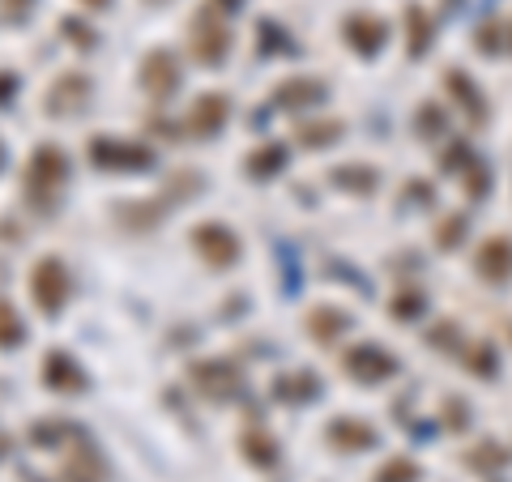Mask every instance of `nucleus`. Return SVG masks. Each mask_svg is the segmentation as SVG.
Masks as SVG:
<instances>
[{
	"instance_id": "obj_1",
	"label": "nucleus",
	"mask_w": 512,
	"mask_h": 482,
	"mask_svg": "<svg viewBox=\"0 0 512 482\" xmlns=\"http://www.w3.org/2000/svg\"><path fill=\"white\" fill-rule=\"evenodd\" d=\"M64 184H69V158H64L60 146H47L43 141L22 171V197L30 205V214H39V218L56 214Z\"/></svg>"
},
{
	"instance_id": "obj_2",
	"label": "nucleus",
	"mask_w": 512,
	"mask_h": 482,
	"mask_svg": "<svg viewBox=\"0 0 512 482\" xmlns=\"http://www.w3.org/2000/svg\"><path fill=\"white\" fill-rule=\"evenodd\" d=\"M231 52V30L227 22H222V13L214 5L197 9V18L188 22V56L205 64V69H214V64H222Z\"/></svg>"
},
{
	"instance_id": "obj_3",
	"label": "nucleus",
	"mask_w": 512,
	"mask_h": 482,
	"mask_svg": "<svg viewBox=\"0 0 512 482\" xmlns=\"http://www.w3.org/2000/svg\"><path fill=\"white\" fill-rule=\"evenodd\" d=\"M188 380L192 389L210 401H231V397H244V376L231 359H201L188 367Z\"/></svg>"
},
{
	"instance_id": "obj_4",
	"label": "nucleus",
	"mask_w": 512,
	"mask_h": 482,
	"mask_svg": "<svg viewBox=\"0 0 512 482\" xmlns=\"http://www.w3.org/2000/svg\"><path fill=\"white\" fill-rule=\"evenodd\" d=\"M73 282H69V269H64L60 256H43L30 273V299H35V308L43 316H56L64 308V299H69Z\"/></svg>"
},
{
	"instance_id": "obj_5",
	"label": "nucleus",
	"mask_w": 512,
	"mask_h": 482,
	"mask_svg": "<svg viewBox=\"0 0 512 482\" xmlns=\"http://www.w3.org/2000/svg\"><path fill=\"white\" fill-rule=\"evenodd\" d=\"M90 163L99 171H150L154 150L137 146V141H116V137H94L90 141Z\"/></svg>"
},
{
	"instance_id": "obj_6",
	"label": "nucleus",
	"mask_w": 512,
	"mask_h": 482,
	"mask_svg": "<svg viewBox=\"0 0 512 482\" xmlns=\"http://www.w3.org/2000/svg\"><path fill=\"white\" fill-rule=\"evenodd\" d=\"M188 239L210 269H231L239 261V239H235L231 227H222V222H197Z\"/></svg>"
},
{
	"instance_id": "obj_7",
	"label": "nucleus",
	"mask_w": 512,
	"mask_h": 482,
	"mask_svg": "<svg viewBox=\"0 0 512 482\" xmlns=\"http://www.w3.org/2000/svg\"><path fill=\"white\" fill-rule=\"evenodd\" d=\"M184 73H180V60H175V52H167V47H158V52H150L146 60H141V86H146V94L154 103H167L175 90H180Z\"/></svg>"
},
{
	"instance_id": "obj_8",
	"label": "nucleus",
	"mask_w": 512,
	"mask_h": 482,
	"mask_svg": "<svg viewBox=\"0 0 512 482\" xmlns=\"http://www.w3.org/2000/svg\"><path fill=\"white\" fill-rule=\"evenodd\" d=\"M231 120V99L227 94H201L197 103H192V111L184 116V133L197 137V141H210L214 133H222V124Z\"/></svg>"
},
{
	"instance_id": "obj_9",
	"label": "nucleus",
	"mask_w": 512,
	"mask_h": 482,
	"mask_svg": "<svg viewBox=\"0 0 512 482\" xmlns=\"http://www.w3.org/2000/svg\"><path fill=\"white\" fill-rule=\"evenodd\" d=\"M90 77L86 73H64V77H56L52 82V90H47V103H43V111L47 116H77L86 103H90Z\"/></svg>"
},
{
	"instance_id": "obj_10",
	"label": "nucleus",
	"mask_w": 512,
	"mask_h": 482,
	"mask_svg": "<svg viewBox=\"0 0 512 482\" xmlns=\"http://www.w3.org/2000/svg\"><path fill=\"white\" fill-rule=\"evenodd\" d=\"M342 367H346V376H350V380H363V384H380V380H389V376L397 372V359H393V355H384L380 346L363 342V346H355V350H346Z\"/></svg>"
},
{
	"instance_id": "obj_11",
	"label": "nucleus",
	"mask_w": 512,
	"mask_h": 482,
	"mask_svg": "<svg viewBox=\"0 0 512 482\" xmlns=\"http://www.w3.org/2000/svg\"><path fill=\"white\" fill-rule=\"evenodd\" d=\"M43 384L52 393H82L86 389V372L77 367L73 355H64V350H52V355L43 359Z\"/></svg>"
},
{
	"instance_id": "obj_12",
	"label": "nucleus",
	"mask_w": 512,
	"mask_h": 482,
	"mask_svg": "<svg viewBox=\"0 0 512 482\" xmlns=\"http://www.w3.org/2000/svg\"><path fill=\"white\" fill-rule=\"evenodd\" d=\"M384 39H389V26H384L380 18H372V13H350L346 18V43L355 47L359 56H376Z\"/></svg>"
},
{
	"instance_id": "obj_13",
	"label": "nucleus",
	"mask_w": 512,
	"mask_h": 482,
	"mask_svg": "<svg viewBox=\"0 0 512 482\" xmlns=\"http://www.w3.org/2000/svg\"><path fill=\"white\" fill-rule=\"evenodd\" d=\"M329 99V86L316 82V77H291L274 90V103L286 111H299V107H312V103H325Z\"/></svg>"
},
{
	"instance_id": "obj_14",
	"label": "nucleus",
	"mask_w": 512,
	"mask_h": 482,
	"mask_svg": "<svg viewBox=\"0 0 512 482\" xmlns=\"http://www.w3.org/2000/svg\"><path fill=\"white\" fill-rule=\"evenodd\" d=\"M478 273H483L487 282H508L512 278V239H504V235H495V239H487L483 248H478Z\"/></svg>"
},
{
	"instance_id": "obj_15",
	"label": "nucleus",
	"mask_w": 512,
	"mask_h": 482,
	"mask_svg": "<svg viewBox=\"0 0 512 482\" xmlns=\"http://www.w3.org/2000/svg\"><path fill=\"white\" fill-rule=\"evenodd\" d=\"M325 440L333 448H342V453H363V448L376 444V431L367 423H359V419H333L325 427Z\"/></svg>"
},
{
	"instance_id": "obj_16",
	"label": "nucleus",
	"mask_w": 512,
	"mask_h": 482,
	"mask_svg": "<svg viewBox=\"0 0 512 482\" xmlns=\"http://www.w3.org/2000/svg\"><path fill=\"white\" fill-rule=\"evenodd\" d=\"M350 329V316L338 312V308H312L308 316V333L316 337L320 346H329V342H338V337Z\"/></svg>"
},
{
	"instance_id": "obj_17",
	"label": "nucleus",
	"mask_w": 512,
	"mask_h": 482,
	"mask_svg": "<svg viewBox=\"0 0 512 482\" xmlns=\"http://www.w3.org/2000/svg\"><path fill=\"white\" fill-rule=\"evenodd\" d=\"M320 393V384L312 372H295V376H278L274 380V397L278 401H291V406H299V401H312Z\"/></svg>"
},
{
	"instance_id": "obj_18",
	"label": "nucleus",
	"mask_w": 512,
	"mask_h": 482,
	"mask_svg": "<svg viewBox=\"0 0 512 482\" xmlns=\"http://www.w3.org/2000/svg\"><path fill=\"white\" fill-rule=\"evenodd\" d=\"M244 457L252 461V465H261V470H274L278 465V444H274V436H265V431H244Z\"/></svg>"
},
{
	"instance_id": "obj_19",
	"label": "nucleus",
	"mask_w": 512,
	"mask_h": 482,
	"mask_svg": "<svg viewBox=\"0 0 512 482\" xmlns=\"http://www.w3.org/2000/svg\"><path fill=\"white\" fill-rule=\"evenodd\" d=\"M282 167H286V146H278V141L248 154V175L252 180H269V175H278Z\"/></svg>"
},
{
	"instance_id": "obj_20",
	"label": "nucleus",
	"mask_w": 512,
	"mask_h": 482,
	"mask_svg": "<svg viewBox=\"0 0 512 482\" xmlns=\"http://www.w3.org/2000/svg\"><path fill=\"white\" fill-rule=\"evenodd\" d=\"M448 90H453V94H457V99H461V107H466V111H470V120H474V124H483V120H487L483 94H478V90H474V82H470V77H466V73H448Z\"/></svg>"
},
{
	"instance_id": "obj_21",
	"label": "nucleus",
	"mask_w": 512,
	"mask_h": 482,
	"mask_svg": "<svg viewBox=\"0 0 512 482\" xmlns=\"http://www.w3.org/2000/svg\"><path fill=\"white\" fill-rule=\"evenodd\" d=\"M342 128H346L342 120H320V124H303L295 137L303 150H320V146H333V141L342 137Z\"/></svg>"
},
{
	"instance_id": "obj_22",
	"label": "nucleus",
	"mask_w": 512,
	"mask_h": 482,
	"mask_svg": "<svg viewBox=\"0 0 512 482\" xmlns=\"http://www.w3.org/2000/svg\"><path fill=\"white\" fill-rule=\"evenodd\" d=\"M26 342V325L9 299H0V350H18Z\"/></svg>"
},
{
	"instance_id": "obj_23",
	"label": "nucleus",
	"mask_w": 512,
	"mask_h": 482,
	"mask_svg": "<svg viewBox=\"0 0 512 482\" xmlns=\"http://www.w3.org/2000/svg\"><path fill=\"white\" fill-rule=\"evenodd\" d=\"M406 30H410V56H423L431 47V22L419 5H406Z\"/></svg>"
},
{
	"instance_id": "obj_24",
	"label": "nucleus",
	"mask_w": 512,
	"mask_h": 482,
	"mask_svg": "<svg viewBox=\"0 0 512 482\" xmlns=\"http://www.w3.org/2000/svg\"><path fill=\"white\" fill-rule=\"evenodd\" d=\"M333 184H342L350 192H372L376 188V171L372 167H338L333 171Z\"/></svg>"
},
{
	"instance_id": "obj_25",
	"label": "nucleus",
	"mask_w": 512,
	"mask_h": 482,
	"mask_svg": "<svg viewBox=\"0 0 512 482\" xmlns=\"http://www.w3.org/2000/svg\"><path fill=\"white\" fill-rule=\"evenodd\" d=\"M414 478H419V465H414L410 457L384 461V465H380V474H376V482H414Z\"/></svg>"
},
{
	"instance_id": "obj_26",
	"label": "nucleus",
	"mask_w": 512,
	"mask_h": 482,
	"mask_svg": "<svg viewBox=\"0 0 512 482\" xmlns=\"http://www.w3.org/2000/svg\"><path fill=\"white\" fill-rule=\"evenodd\" d=\"M389 312H393V316H402V320L419 316V312H423V295H419V291H406V295H397Z\"/></svg>"
},
{
	"instance_id": "obj_27",
	"label": "nucleus",
	"mask_w": 512,
	"mask_h": 482,
	"mask_svg": "<svg viewBox=\"0 0 512 482\" xmlns=\"http://www.w3.org/2000/svg\"><path fill=\"white\" fill-rule=\"evenodd\" d=\"M60 30L69 35V43H73V47H94V30H90V26H82L77 18H64V22H60Z\"/></svg>"
},
{
	"instance_id": "obj_28",
	"label": "nucleus",
	"mask_w": 512,
	"mask_h": 482,
	"mask_svg": "<svg viewBox=\"0 0 512 482\" xmlns=\"http://www.w3.org/2000/svg\"><path fill=\"white\" fill-rule=\"evenodd\" d=\"M457 235H466V218H448L444 227L436 231V239H440V248H457Z\"/></svg>"
},
{
	"instance_id": "obj_29",
	"label": "nucleus",
	"mask_w": 512,
	"mask_h": 482,
	"mask_svg": "<svg viewBox=\"0 0 512 482\" xmlns=\"http://www.w3.org/2000/svg\"><path fill=\"white\" fill-rule=\"evenodd\" d=\"M30 9H35V0H5V18L9 22H26Z\"/></svg>"
},
{
	"instance_id": "obj_30",
	"label": "nucleus",
	"mask_w": 512,
	"mask_h": 482,
	"mask_svg": "<svg viewBox=\"0 0 512 482\" xmlns=\"http://www.w3.org/2000/svg\"><path fill=\"white\" fill-rule=\"evenodd\" d=\"M13 94H18V73H0V107H9Z\"/></svg>"
},
{
	"instance_id": "obj_31",
	"label": "nucleus",
	"mask_w": 512,
	"mask_h": 482,
	"mask_svg": "<svg viewBox=\"0 0 512 482\" xmlns=\"http://www.w3.org/2000/svg\"><path fill=\"white\" fill-rule=\"evenodd\" d=\"M419 128H423V133H440V111L436 107H423L419 111Z\"/></svg>"
},
{
	"instance_id": "obj_32",
	"label": "nucleus",
	"mask_w": 512,
	"mask_h": 482,
	"mask_svg": "<svg viewBox=\"0 0 512 482\" xmlns=\"http://www.w3.org/2000/svg\"><path fill=\"white\" fill-rule=\"evenodd\" d=\"M210 5H214L218 13H222V9H227V13H231V9H239V0H210Z\"/></svg>"
},
{
	"instance_id": "obj_33",
	"label": "nucleus",
	"mask_w": 512,
	"mask_h": 482,
	"mask_svg": "<svg viewBox=\"0 0 512 482\" xmlns=\"http://www.w3.org/2000/svg\"><path fill=\"white\" fill-rule=\"evenodd\" d=\"M82 5H86V9H107L111 0H82Z\"/></svg>"
},
{
	"instance_id": "obj_34",
	"label": "nucleus",
	"mask_w": 512,
	"mask_h": 482,
	"mask_svg": "<svg viewBox=\"0 0 512 482\" xmlns=\"http://www.w3.org/2000/svg\"><path fill=\"white\" fill-rule=\"evenodd\" d=\"M5 448H9V440H0V457H5Z\"/></svg>"
},
{
	"instance_id": "obj_35",
	"label": "nucleus",
	"mask_w": 512,
	"mask_h": 482,
	"mask_svg": "<svg viewBox=\"0 0 512 482\" xmlns=\"http://www.w3.org/2000/svg\"><path fill=\"white\" fill-rule=\"evenodd\" d=\"M0 167H5V146H0Z\"/></svg>"
}]
</instances>
